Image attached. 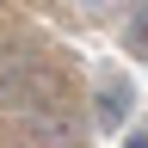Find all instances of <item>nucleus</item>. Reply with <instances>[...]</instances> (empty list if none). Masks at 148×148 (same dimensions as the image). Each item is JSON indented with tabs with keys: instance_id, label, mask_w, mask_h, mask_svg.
<instances>
[{
	"instance_id": "nucleus-1",
	"label": "nucleus",
	"mask_w": 148,
	"mask_h": 148,
	"mask_svg": "<svg viewBox=\"0 0 148 148\" xmlns=\"http://www.w3.org/2000/svg\"><path fill=\"white\" fill-rule=\"evenodd\" d=\"M18 142L25 148H86V117L62 92L56 99H37V105L18 111Z\"/></svg>"
},
{
	"instance_id": "nucleus-2",
	"label": "nucleus",
	"mask_w": 148,
	"mask_h": 148,
	"mask_svg": "<svg viewBox=\"0 0 148 148\" xmlns=\"http://www.w3.org/2000/svg\"><path fill=\"white\" fill-rule=\"evenodd\" d=\"M56 74L37 62V56H25V49H12V43H0V111H25V105H37V99H56Z\"/></svg>"
},
{
	"instance_id": "nucleus-3",
	"label": "nucleus",
	"mask_w": 148,
	"mask_h": 148,
	"mask_svg": "<svg viewBox=\"0 0 148 148\" xmlns=\"http://www.w3.org/2000/svg\"><path fill=\"white\" fill-rule=\"evenodd\" d=\"M130 111H136V80L123 68H105L92 80V130H123Z\"/></svg>"
},
{
	"instance_id": "nucleus-4",
	"label": "nucleus",
	"mask_w": 148,
	"mask_h": 148,
	"mask_svg": "<svg viewBox=\"0 0 148 148\" xmlns=\"http://www.w3.org/2000/svg\"><path fill=\"white\" fill-rule=\"evenodd\" d=\"M123 49H130V56H148V0L130 12V25H123Z\"/></svg>"
},
{
	"instance_id": "nucleus-5",
	"label": "nucleus",
	"mask_w": 148,
	"mask_h": 148,
	"mask_svg": "<svg viewBox=\"0 0 148 148\" xmlns=\"http://www.w3.org/2000/svg\"><path fill=\"white\" fill-rule=\"evenodd\" d=\"M123 148H148V123H136V130H123Z\"/></svg>"
},
{
	"instance_id": "nucleus-6",
	"label": "nucleus",
	"mask_w": 148,
	"mask_h": 148,
	"mask_svg": "<svg viewBox=\"0 0 148 148\" xmlns=\"http://www.w3.org/2000/svg\"><path fill=\"white\" fill-rule=\"evenodd\" d=\"M92 6H99V0H92Z\"/></svg>"
}]
</instances>
